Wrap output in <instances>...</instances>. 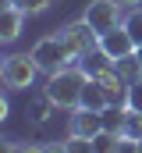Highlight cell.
<instances>
[{
	"instance_id": "cell-12",
	"label": "cell",
	"mask_w": 142,
	"mask_h": 153,
	"mask_svg": "<svg viewBox=\"0 0 142 153\" xmlns=\"http://www.w3.org/2000/svg\"><path fill=\"white\" fill-rule=\"evenodd\" d=\"M7 4H14V7H21V11H25L29 18H36V14H46L53 0H4V7H7Z\"/></svg>"
},
{
	"instance_id": "cell-10",
	"label": "cell",
	"mask_w": 142,
	"mask_h": 153,
	"mask_svg": "<svg viewBox=\"0 0 142 153\" xmlns=\"http://www.w3.org/2000/svg\"><path fill=\"white\" fill-rule=\"evenodd\" d=\"M82 107H85V111H103V107H110V96L103 93V85H100L96 78H89V85H85V93H82Z\"/></svg>"
},
{
	"instance_id": "cell-19",
	"label": "cell",
	"mask_w": 142,
	"mask_h": 153,
	"mask_svg": "<svg viewBox=\"0 0 142 153\" xmlns=\"http://www.w3.org/2000/svg\"><path fill=\"white\" fill-rule=\"evenodd\" d=\"M46 153H68V146H64V143H50V146H46Z\"/></svg>"
},
{
	"instance_id": "cell-22",
	"label": "cell",
	"mask_w": 142,
	"mask_h": 153,
	"mask_svg": "<svg viewBox=\"0 0 142 153\" xmlns=\"http://www.w3.org/2000/svg\"><path fill=\"white\" fill-rule=\"evenodd\" d=\"M4 153H18V150H14V146H4Z\"/></svg>"
},
{
	"instance_id": "cell-6",
	"label": "cell",
	"mask_w": 142,
	"mask_h": 153,
	"mask_svg": "<svg viewBox=\"0 0 142 153\" xmlns=\"http://www.w3.org/2000/svg\"><path fill=\"white\" fill-rule=\"evenodd\" d=\"M61 36L68 39V46L75 50V57H89L92 50H100V32L85 22V18H78V22H71L61 29Z\"/></svg>"
},
{
	"instance_id": "cell-9",
	"label": "cell",
	"mask_w": 142,
	"mask_h": 153,
	"mask_svg": "<svg viewBox=\"0 0 142 153\" xmlns=\"http://www.w3.org/2000/svg\"><path fill=\"white\" fill-rule=\"evenodd\" d=\"M100 114H103V128H106V132L124 135V125H128V103H110V107H103Z\"/></svg>"
},
{
	"instance_id": "cell-17",
	"label": "cell",
	"mask_w": 142,
	"mask_h": 153,
	"mask_svg": "<svg viewBox=\"0 0 142 153\" xmlns=\"http://www.w3.org/2000/svg\"><path fill=\"white\" fill-rule=\"evenodd\" d=\"M124 135H132V139H139V143H142V114L128 111V125H124Z\"/></svg>"
},
{
	"instance_id": "cell-5",
	"label": "cell",
	"mask_w": 142,
	"mask_h": 153,
	"mask_svg": "<svg viewBox=\"0 0 142 153\" xmlns=\"http://www.w3.org/2000/svg\"><path fill=\"white\" fill-rule=\"evenodd\" d=\"M121 11H124V7H121L117 0H92V4L85 7V14H82V18H85V22H89V25H92V29L103 36V32H110V29L124 25Z\"/></svg>"
},
{
	"instance_id": "cell-1",
	"label": "cell",
	"mask_w": 142,
	"mask_h": 153,
	"mask_svg": "<svg viewBox=\"0 0 142 153\" xmlns=\"http://www.w3.org/2000/svg\"><path fill=\"white\" fill-rule=\"evenodd\" d=\"M89 78L82 68H64V71H53V75H46V103L50 107H57V111H78L82 107V93H85V85H89Z\"/></svg>"
},
{
	"instance_id": "cell-11",
	"label": "cell",
	"mask_w": 142,
	"mask_h": 153,
	"mask_svg": "<svg viewBox=\"0 0 142 153\" xmlns=\"http://www.w3.org/2000/svg\"><path fill=\"white\" fill-rule=\"evenodd\" d=\"M114 68H117V75L124 78L128 85L142 78V61H139V53H132V57H121V61H114Z\"/></svg>"
},
{
	"instance_id": "cell-8",
	"label": "cell",
	"mask_w": 142,
	"mask_h": 153,
	"mask_svg": "<svg viewBox=\"0 0 142 153\" xmlns=\"http://www.w3.org/2000/svg\"><path fill=\"white\" fill-rule=\"evenodd\" d=\"M29 22V14L21 11V7H14V4H7L4 7V22H0V43H14V39L21 36V25Z\"/></svg>"
},
{
	"instance_id": "cell-18",
	"label": "cell",
	"mask_w": 142,
	"mask_h": 153,
	"mask_svg": "<svg viewBox=\"0 0 142 153\" xmlns=\"http://www.w3.org/2000/svg\"><path fill=\"white\" fill-rule=\"evenodd\" d=\"M117 153H142V143H139V139H132V135H121Z\"/></svg>"
},
{
	"instance_id": "cell-7",
	"label": "cell",
	"mask_w": 142,
	"mask_h": 153,
	"mask_svg": "<svg viewBox=\"0 0 142 153\" xmlns=\"http://www.w3.org/2000/svg\"><path fill=\"white\" fill-rule=\"evenodd\" d=\"M100 132H103V114H100V111H85V107L71 111V117H68V135L96 139Z\"/></svg>"
},
{
	"instance_id": "cell-3",
	"label": "cell",
	"mask_w": 142,
	"mask_h": 153,
	"mask_svg": "<svg viewBox=\"0 0 142 153\" xmlns=\"http://www.w3.org/2000/svg\"><path fill=\"white\" fill-rule=\"evenodd\" d=\"M36 75H39V64L32 53H7L0 64V78L7 89H32Z\"/></svg>"
},
{
	"instance_id": "cell-23",
	"label": "cell",
	"mask_w": 142,
	"mask_h": 153,
	"mask_svg": "<svg viewBox=\"0 0 142 153\" xmlns=\"http://www.w3.org/2000/svg\"><path fill=\"white\" fill-rule=\"evenodd\" d=\"M135 53H139V61H142V46H139V50H135Z\"/></svg>"
},
{
	"instance_id": "cell-2",
	"label": "cell",
	"mask_w": 142,
	"mask_h": 153,
	"mask_svg": "<svg viewBox=\"0 0 142 153\" xmlns=\"http://www.w3.org/2000/svg\"><path fill=\"white\" fill-rule=\"evenodd\" d=\"M29 53L36 57V64H39V71H43V75L64 71V68H71V64L78 61V57H75V50L68 46V39L61 36V32H57V36H43Z\"/></svg>"
},
{
	"instance_id": "cell-15",
	"label": "cell",
	"mask_w": 142,
	"mask_h": 153,
	"mask_svg": "<svg viewBox=\"0 0 142 153\" xmlns=\"http://www.w3.org/2000/svg\"><path fill=\"white\" fill-rule=\"evenodd\" d=\"M124 29H128V32H132V39L142 46V11H135V7H132V14L124 18Z\"/></svg>"
},
{
	"instance_id": "cell-16",
	"label": "cell",
	"mask_w": 142,
	"mask_h": 153,
	"mask_svg": "<svg viewBox=\"0 0 142 153\" xmlns=\"http://www.w3.org/2000/svg\"><path fill=\"white\" fill-rule=\"evenodd\" d=\"M68 153H96L92 150V139H82V135H68Z\"/></svg>"
},
{
	"instance_id": "cell-14",
	"label": "cell",
	"mask_w": 142,
	"mask_h": 153,
	"mask_svg": "<svg viewBox=\"0 0 142 153\" xmlns=\"http://www.w3.org/2000/svg\"><path fill=\"white\" fill-rule=\"evenodd\" d=\"M124 103H128V111H135V114H142V78L128 85V96H124Z\"/></svg>"
},
{
	"instance_id": "cell-20",
	"label": "cell",
	"mask_w": 142,
	"mask_h": 153,
	"mask_svg": "<svg viewBox=\"0 0 142 153\" xmlns=\"http://www.w3.org/2000/svg\"><path fill=\"white\" fill-rule=\"evenodd\" d=\"M18 153H46V146H21Z\"/></svg>"
},
{
	"instance_id": "cell-13",
	"label": "cell",
	"mask_w": 142,
	"mask_h": 153,
	"mask_svg": "<svg viewBox=\"0 0 142 153\" xmlns=\"http://www.w3.org/2000/svg\"><path fill=\"white\" fill-rule=\"evenodd\" d=\"M117 143H121V135H117V132H100V135H96V139H92V150L96 153H117Z\"/></svg>"
},
{
	"instance_id": "cell-21",
	"label": "cell",
	"mask_w": 142,
	"mask_h": 153,
	"mask_svg": "<svg viewBox=\"0 0 142 153\" xmlns=\"http://www.w3.org/2000/svg\"><path fill=\"white\" fill-rule=\"evenodd\" d=\"M117 4H121V7H139L142 0H117Z\"/></svg>"
},
{
	"instance_id": "cell-4",
	"label": "cell",
	"mask_w": 142,
	"mask_h": 153,
	"mask_svg": "<svg viewBox=\"0 0 142 153\" xmlns=\"http://www.w3.org/2000/svg\"><path fill=\"white\" fill-rule=\"evenodd\" d=\"M135 50H139V43L132 39V32H128L124 25H117V29H110V32L100 36V50H96V53L114 64V61H121V57H132Z\"/></svg>"
}]
</instances>
